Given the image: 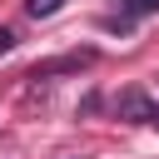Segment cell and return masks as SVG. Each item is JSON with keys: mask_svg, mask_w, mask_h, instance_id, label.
<instances>
[{"mask_svg": "<svg viewBox=\"0 0 159 159\" xmlns=\"http://www.w3.org/2000/svg\"><path fill=\"white\" fill-rule=\"evenodd\" d=\"M149 10H159V0H124V20H134V15H149Z\"/></svg>", "mask_w": 159, "mask_h": 159, "instance_id": "cell-3", "label": "cell"}, {"mask_svg": "<svg viewBox=\"0 0 159 159\" xmlns=\"http://www.w3.org/2000/svg\"><path fill=\"white\" fill-rule=\"evenodd\" d=\"M10 50H15V35H10V30H0V55H10Z\"/></svg>", "mask_w": 159, "mask_h": 159, "instance_id": "cell-4", "label": "cell"}, {"mask_svg": "<svg viewBox=\"0 0 159 159\" xmlns=\"http://www.w3.org/2000/svg\"><path fill=\"white\" fill-rule=\"evenodd\" d=\"M60 5H65V0H25V10H30L35 20H45V15H55Z\"/></svg>", "mask_w": 159, "mask_h": 159, "instance_id": "cell-2", "label": "cell"}, {"mask_svg": "<svg viewBox=\"0 0 159 159\" xmlns=\"http://www.w3.org/2000/svg\"><path fill=\"white\" fill-rule=\"evenodd\" d=\"M144 119H149V124H159V109H149V114H144Z\"/></svg>", "mask_w": 159, "mask_h": 159, "instance_id": "cell-5", "label": "cell"}, {"mask_svg": "<svg viewBox=\"0 0 159 159\" xmlns=\"http://www.w3.org/2000/svg\"><path fill=\"white\" fill-rule=\"evenodd\" d=\"M94 60V50H75V55H60V60H45V65H35V75L30 80H50V75H70V70H84Z\"/></svg>", "mask_w": 159, "mask_h": 159, "instance_id": "cell-1", "label": "cell"}]
</instances>
